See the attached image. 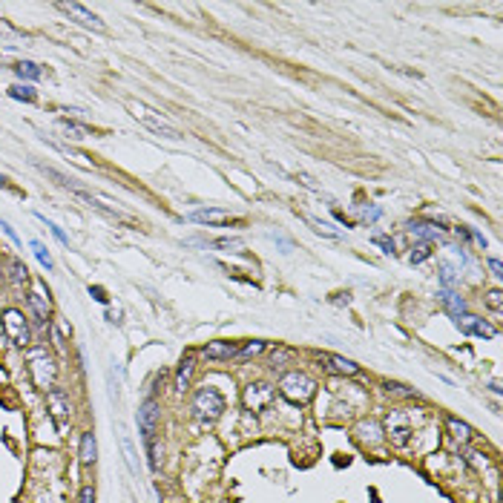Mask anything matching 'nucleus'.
Listing matches in <instances>:
<instances>
[{
    "mask_svg": "<svg viewBox=\"0 0 503 503\" xmlns=\"http://www.w3.org/2000/svg\"><path fill=\"white\" fill-rule=\"evenodd\" d=\"M27 368H29V377L35 382V389L38 391H52L55 389V382H58V359L46 351L43 345L38 348H29L27 354Z\"/></svg>",
    "mask_w": 503,
    "mask_h": 503,
    "instance_id": "obj_1",
    "label": "nucleus"
},
{
    "mask_svg": "<svg viewBox=\"0 0 503 503\" xmlns=\"http://www.w3.org/2000/svg\"><path fill=\"white\" fill-rule=\"evenodd\" d=\"M317 380L310 377L308 371H299V368H294V371H285L282 377H279V386H276V391L287 400V403H294V405H305V403H310L317 397Z\"/></svg>",
    "mask_w": 503,
    "mask_h": 503,
    "instance_id": "obj_2",
    "label": "nucleus"
},
{
    "mask_svg": "<svg viewBox=\"0 0 503 503\" xmlns=\"http://www.w3.org/2000/svg\"><path fill=\"white\" fill-rule=\"evenodd\" d=\"M127 110H130V115L135 118V121H138L141 127H147L150 133H156V135H161V138H170V141H181V138H184L181 130L173 127L158 110H153V107H147V104H141V101H130Z\"/></svg>",
    "mask_w": 503,
    "mask_h": 503,
    "instance_id": "obj_3",
    "label": "nucleus"
},
{
    "mask_svg": "<svg viewBox=\"0 0 503 503\" xmlns=\"http://www.w3.org/2000/svg\"><path fill=\"white\" fill-rule=\"evenodd\" d=\"M0 331L15 348H29L32 345V322L20 308H6L0 314Z\"/></svg>",
    "mask_w": 503,
    "mask_h": 503,
    "instance_id": "obj_4",
    "label": "nucleus"
},
{
    "mask_svg": "<svg viewBox=\"0 0 503 503\" xmlns=\"http://www.w3.org/2000/svg\"><path fill=\"white\" fill-rule=\"evenodd\" d=\"M227 409V403L222 397L219 389H213V386H204L193 394V405H190V412H193V417H199L202 423H213V420H219Z\"/></svg>",
    "mask_w": 503,
    "mask_h": 503,
    "instance_id": "obj_5",
    "label": "nucleus"
},
{
    "mask_svg": "<svg viewBox=\"0 0 503 503\" xmlns=\"http://www.w3.org/2000/svg\"><path fill=\"white\" fill-rule=\"evenodd\" d=\"M414 414L405 412V409H391L386 414V437L394 443V446H405L414 435Z\"/></svg>",
    "mask_w": 503,
    "mask_h": 503,
    "instance_id": "obj_6",
    "label": "nucleus"
},
{
    "mask_svg": "<svg viewBox=\"0 0 503 503\" xmlns=\"http://www.w3.org/2000/svg\"><path fill=\"white\" fill-rule=\"evenodd\" d=\"M135 423H138V435L144 443H150L158 437V423H161V403L156 397H147L141 405H138V414H135Z\"/></svg>",
    "mask_w": 503,
    "mask_h": 503,
    "instance_id": "obj_7",
    "label": "nucleus"
},
{
    "mask_svg": "<svg viewBox=\"0 0 503 503\" xmlns=\"http://www.w3.org/2000/svg\"><path fill=\"white\" fill-rule=\"evenodd\" d=\"M27 308L32 314V322H38V325H50L52 322V299H50V291L43 287V282H32L29 285Z\"/></svg>",
    "mask_w": 503,
    "mask_h": 503,
    "instance_id": "obj_8",
    "label": "nucleus"
},
{
    "mask_svg": "<svg viewBox=\"0 0 503 503\" xmlns=\"http://www.w3.org/2000/svg\"><path fill=\"white\" fill-rule=\"evenodd\" d=\"M273 400H276V386H271L265 380L248 382V389L242 391V403L248 412H265Z\"/></svg>",
    "mask_w": 503,
    "mask_h": 503,
    "instance_id": "obj_9",
    "label": "nucleus"
},
{
    "mask_svg": "<svg viewBox=\"0 0 503 503\" xmlns=\"http://www.w3.org/2000/svg\"><path fill=\"white\" fill-rule=\"evenodd\" d=\"M46 409H50V417L55 420L58 431H66L69 420H72V400L63 389H52V391H46Z\"/></svg>",
    "mask_w": 503,
    "mask_h": 503,
    "instance_id": "obj_10",
    "label": "nucleus"
},
{
    "mask_svg": "<svg viewBox=\"0 0 503 503\" xmlns=\"http://www.w3.org/2000/svg\"><path fill=\"white\" fill-rule=\"evenodd\" d=\"M187 222H196V225H207V227H222V225H236L239 219L233 213L222 210V207H199L193 213L184 216Z\"/></svg>",
    "mask_w": 503,
    "mask_h": 503,
    "instance_id": "obj_11",
    "label": "nucleus"
},
{
    "mask_svg": "<svg viewBox=\"0 0 503 503\" xmlns=\"http://www.w3.org/2000/svg\"><path fill=\"white\" fill-rule=\"evenodd\" d=\"M458 328L466 333V337H477V340H495L497 337V325H492L483 317H474V314H466L463 320H458Z\"/></svg>",
    "mask_w": 503,
    "mask_h": 503,
    "instance_id": "obj_12",
    "label": "nucleus"
},
{
    "mask_svg": "<svg viewBox=\"0 0 503 503\" xmlns=\"http://www.w3.org/2000/svg\"><path fill=\"white\" fill-rule=\"evenodd\" d=\"M58 9H61L63 15H69L75 23H81V27L95 29V32H104V20L95 15V12H89L87 6H81V3H58Z\"/></svg>",
    "mask_w": 503,
    "mask_h": 503,
    "instance_id": "obj_13",
    "label": "nucleus"
},
{
    "mask_svg": "<svg viewBox=\"0 0 503 503\" xmlns=\"http://www.w3.org/2000/svg\"><path fill=\"white\" fill-rule=\"evenodd\" d=\"M405 230H409V233L417 239V242H423V245L443 242V227L431 225V222H426V219H409V222H405Z\"/></svg>",
    "mask_w": 503,
    "mask_h": 503,
    "instance_id": "obj_14",
    "label": "nucleus"
},
{
    "mask_svg": "<svg viewBox=\"0 0 503 503\" xmlns=\"http://www.w3.org/2000/svg\"><path fill=\"white\" fill-rule=\"evenodd\" d=\"M437 296H440L443 310H446V314H449L454 322L463 320V317L469 314V302H466V296H460L458 291H443V287H440V294H437Z\"/></svg>",
    "mask_w": 503,
    "mask_h": 503,
    "instance_id": "obj_15",
    "label": "nucleus"
},
{
    "mask_svg": "<svg viewBox=\"0 0 503 503\" xmlns=\"http://www.w3.org/2000/svg\"><path fill=\"white\" fill-rule=\"evenodd\" d=\"M239 351L236 343H227V340H216V343H207L202 348V356L204 359H213V363H227V359H233Z\"/></svg>",
    "mask_w": 503,
    "mask_h": 503,
    "instance_id": "obj_16",
    "label": "nucleus"
},
{
    "mask_svg": "<svg viewBox=\"0 0 503 503\" xmlns=\"http://www.w3.org/2000/svg\"><path fill=\"white\" fill-rule=\"evenodd\" d=\"M320 359L325 363V368L333 371V374H343V377H356L359 374V366L354 363V359H345L340 354H320Z\"/></svg>",
    "mask_w": 503,
    "mask_h": 503,
    "instance_id": "obj_17",
    "label": "nucleus"
},
{
    "mask_svg": "<svg viewBox=\"0 0 503 503\" xmlns=\"http://www.w3.org/2000/svg\"><path fill=\"white\" fill-rule=\"evenodd\" d=\"M78 463H81L84 469H89V466L98 463V440H95L92 431H84V435H81V443H78Z\"/></svg>",
    "mask_w": 503,
    "mask_h": 503,
    "instance_id": "obj_18",
    "label": "nucleus"
},
{
    "mask_svg": "<svg viewBox=\"0 0 503 503\" xmlns=\"http://www.w3.org/2000/svg\"><path fill=\"white\" fill-rule=\"evenodd\" d=\"M193 371H196V356H193V354H184V356H181V363H179V371H176V382H173L176 394H184V391L190 389Z\"/></svg>",
    "mask_w": 503,
    "mask_h": 503,
    "instance_id": "obj_19",
    "label": "nucleus"
},
{
    "mask_svg": "<svg viewBox=\"0 0 503 503\" xmlns=\"http://www.w3.org/2000/svg\"><path fill=\"white\" fill-rule=\"evenodd\" d=\"M356 437H359V443H363V446L374 449V446L382 443V428H380V423H374V420H363V423L356 426Z\"/></svg>",
    "mask_w": 503,
    "mask_h": 503,
    "instance_id": "obj_20",
    "label": "nucleus"
},
{
    "mask_svg": "<svg viewBox=\"0 0 503 503\" xmlns=\"http://www.w3.org/2000/svg\"><path fill=\"white\" fill-rule=\"evenodd\" d=\"M446 428H449V435L454 437V443H460V446H466V443L474 440V428H472L469 423L458 420V417H446Z\"/></svg>",
    "mask_w": 503,
    "mask_h": 503,
    "instance_id": "obj_21",
    "label": "nucleus"
},
{
    "mask_svg": "<svg viewBox=\"0 0 503 503\" xmlns=\"http://www.w3.org/2000/svg\"><path fill=\"white\" fill-rule=\"evenodd\" d=\"M12 69H15V75H17L20 84H35V81H40V75H43V69H40L35 61H17Z\"/></svg>",
    "mask_w": 503,
    "mask_h": 503,
    "instance_id": "obj_22",
    "label": "nucleus"
},
{
    "mask_svg": "<svg viewBox=\"0 0 503 503\" xmlns=\"http://www.w3.org/2000/svg\"><path fill=\"white\" fill-rule=\"evenodd\" d=\"M9 282H12L15 291H23V287L29 285V268L23 265L20 259H12V262H9Z\"/></svg>",
    "mask_w": 503,
    "mask_h": 503,
    "instance_id": "obj_23",
    "label": "nucleus"
},
{
    "mask_svg": "<svg viewBox=\"0 0 503 503\" xmlns=\"http://www.w3.org/2000/svg\"><path fill=\"white\" fill-rule=\"evenodd\" d=\"M29 250L35 253V259L40 262V268H43L46 273H52V271H55V259H52L50 248H46L43 242H38V239H29Z\"/></svg>",
    "mask_w": 503,
    "mask_h": 503,
    "instance_id": "obj_24",
    "label": "nucleus"
},
{
    "mask_svg": "<svg viewBox=\"0 0 503 503\" xmlns=\"http://www.w3.org/2000/svg\"><path fill=\"white\" fill-rule=\"evenodd\" d=\"M61 130H63V135L72 138V141H84V138L92 135V130H89L87 124H78V121H72V118H61Z\"/></svg>",
    "mask_w": 503,
    "mask_h": 503,
    "instance_id": "obj_25",
    "label": "nucleus"
},
{
    "mask_svg": "<svg viewBox=\"0 0 503 503\" xmlns=\"http://www.w3.org/2000/svg\"><path fill=\"white\" fill-rule=\"evenodd\" d=\"M437 271H440V287H443V291H454V285L460 282L458 268H454L451 262H446V259H443L440 265H437Z\"/></svg>",
    "mask_w": 503,
    "mask_h": 503,
    "instance_id": "obj_26",
    "label": "nucleus"
},
{
    "mask_svg": "<svg viewBox=\"0 0 503 503\" xmlns=\"http://www.w3.org/2000/svg\"><path fill=\"white\" fill-rule=\"evenodd\" d=\"M6 92H9L12 101H23V104H35L38 101V92L32 89V84H12Z\"/></svg>",
    "mask_w": 503,
    "mask_h": 503,
    "instance_id": "obj_27",
    "label": "nucleus"
},
{
    "mask_svg": "<svg viewBox=\"0 0 503 503\" xmlns=\"http://www.w3.org/2000/svg\"><path fill=\"white\" fill-rule=\"evenodd\" d=\"M483 305L492 310L495 317H500V314H503V291H500V287H492V291H486V294H483Z\"/></svg>",
    "mask_w": 503,
    "mask_h": 503,
    "instance_id": "obj_28",
    "label": "nucleus"
},
{
    "mask_svg": "<svg viewBox=\"0 0 503 503\" xmlns=\"http://www.w3.org/2000/svg\"><path fill=\"white\" fill-rule=\"evenodd\" d=\"M210 245H213V248H219V250H227V253H239V250L245 248V242H242L239 236H222V239H213Z\"/></svg>",
    "mask_w": 503,
    "mask_h": 503,
    "instance_id": "obj_29",
    "label": "nucleus"
},
{
    "mask_svg": "<svg viewBox=\"0 0 503 503\" xmlns=\"http://www.w3.org/2000/svg\"><path fill=\"white\" fill-rule=\"evenodd\" d=\"M268 351V343L265 340H253V343H248V345H242L236 351V356L239 359H253V356H259V354H265Z\"/></svg>",
    "mask_w": 503,
    "mask_h": 503,
    "instance_id": "obj_30",
    "label": "nucleus"
},
{
    "mask_svg": "<svg viewBox=\"0 0 503 503\" xmlns=\"http://www.w3.org/2000/svg\"><path fill=\"white\" fill-rule=\"evenodd\" d=\"M431 256V245H423V242H417V245H412V253H409V262L412 265H423V262Z\"/></svg>",
    "mask_w": 503,
    "mask_h": 503,
    "instance_id": "obj_31",
    "label": "nucleus"
},
{
    "mask_svg": "<svg viewBox=\"0 0 503 503\" xmlns=\"http://www.w3.org/2000/svg\"><path fill=\"white\" fill-rule=\"evenodd\" d=\"M305 219H308V225H314L317 233H322V236H328V239H340V233H337V230H331V225L322 222V219H317V216H305Z\"/></svg>",
    "mask_w": 503,
    "mask_h": 503,
    "instance_id": "obj_32",
    "label": "nucleus"
},
{
    "mask_svg": "<svg viewBox=\"0 0 503 503\" xmlns=\"http://www.w3.org/2000/svg\"><path fill=\"white\" fill-rule=\"evenodd\" d=\"M291 356H294V351H291V348H282V345H276V348L271 351V363H273V368H282V366H285Z\"/></svg>",
    "mask_w": 503,
    "mask_h": 503,
    "instance_id": "obj_33",
    "label": "nucleus"
},
{
    "mask_svg": "<svg viewBox=\"0 0 503 503\" xmlns=\"http://www.w3.org/2000/svg\"><path fill=\"white\" fill-rule=\"evenodd\" d=\"M371 242H374L382 253H389V256L397 253V245H394V239H391V236H371Z\"/></svg>",
    "mask_w": 503,
    "mask_h": 503,
    "instance_id": "obj_34",
    "label": "nucleus"
},
{
    "mask_svg": "<svg viewBox=\"0 0 503 503\" xmlns=\"http://www.w3.org/2000/svg\"><path fill=\"white\" fill-rule=\"evenodd\" d=\"M35 216H38V219H40V222H43L46 227H50V233H52V236L58 239V242H61V245H69V236H66V233H63V230H61V227H58L55 222H50V219H46V216H43V213H35Z\"/></svg>",
    "mask_w": 503,
    "mask_h": 503,
    "instance_id": "obj_35",
    "label": "nucleus"
},
{
    "mask_svg": "<svg viewBox=\"0 0 503 503\" xmlns=\"http://www.w3.org/2000/svg\"><path fill=\"white\" fill-rule=\"evenodd\" d=\"M380 216H382V210H380V207H374V204H368V207L363 204V207H359V219H363V222H368V225L380 222Z\"/></svg>",
    "mask_w": 503,
    "mask_h": 503,
    "instance_id": "obj_36",
    "label": "nucleus"
},
{
    "mask_svg": "<svg viewBox=\"0 0 503 503\" xmlns=\"http://www.w3.org/2000/svg\"><path fill=\"white\" fill-rule=\"evenodd\" d=\"M98 492H95V483H84L81 492H78V503H95Z\"/></svg>",
    "mask_w": 503,
    "mask_h": 503,
    "instance_id": "obj_37",
    "label": "nucleus"
},
{
    "mask_svg": "<svg viewBox=\"0 0 503 503\" xmlns=\"http://www.w3.org/2000/svg\"><path fill=\"white\" fill-rule=\"evenodd\" d=\"M121 443H124V451H127V463H130V469L135 472V451H133V443H130V435L121 428Z\"/></svg>",
    "mask_w": 503,
    "mask_h": 503,
    "instance_id": "obj_38",
    "label": "nucleus"
},
{
    "mask_svg": "<svg viewBox=\"0 0 503 503\" xmlns=\"http://www.w3.org/2000/svg\"><path fill=\"white\" fill-rule=\"evenodd\" d=\"M0 230H3V236L9 239V242H12V245H17V248L23 245V242H20V236L15 233V227H12V225H9L6 219H0Z\"/></svg>",
    "mask_w": 503,
    "mask_h": 503,
    "instance_id": "obj_39",
    "label": "nucleus"
},
{
    "mask_svg": "<svg viewBox=\"0 0 503 503\" xmlns=\"http://www.w3.org/2000/svg\"><path fill=\"white\" fill-rule=\"evenodd\" d=\"M386 389H389V394L394 391V394H400V397H417V391H412L409 386H400V382H386Z\"/></svg>",
    "mask_w": 503,
    "mask_h": 503,
    "instance_id": "obj_40",
    "label": "nucleus"
},
{
    "mask_svg": "<svg viewBox=\"0 0 503 503\" xmlns=\"http://www.w3.org/2000/svg\"><path fill=\"white\" fill-rule=\"evenodd\" d=\"M89 296L95 299V302H101V305H107L110 302V296H107V291L101 285H89Z\"/></svg>",
    "mask_w": 503,
    "mask_h": 503,
    "instance_id": "obj_41",
    "label": "nucleus"
},
{
    "mask_svg": "<svg viewBox=\"0 0 503 503\" xmlns=\"http://www.w3.org/2000/svg\"><path fill=\"white\" fill-rule=\"evenodd\" d=\"M486 265H489V271H492V276H503V265H500V259H495V256H489L486 259Z\"/></svg>",
    "mask_w": 503,
    "mask_h": 503,
    "instance_id": "obj_42",
    "label": "nucleus"
},
{
    "mask_svg": "<svg viewBox=\"0 0 503 503\" xmlns=\"http://www.w3.org/2000/svg\"><path fill=\"white\" fill-rule=\"evenodd\" d=\"M472 239H474V242H477V245H481V248H486V239H483V233H477V230H472Z\"/></svg>",
    "mask_w": 503,
    "mask_h": 503,
    "instance_id": "obj_43",
    "label": "nucleus"
},
{
    "mask_svg": "<svg viewBox=\"0 0 503 503\" xmlns=\"http://www.w3.org/2000/svg\"><path fill=\"white\" fill-rule=\"evenodd\" d=\"M489 391H492V394H500V391H503V389H500V382H497V380H492V382H489Z\"/></svg>",
    "mask_w": 503,
    "mask_h": 503,
    "instance_id": "obj_44",
    "label": "nucleus"
},
{
    "mask_svg": "<svg viewBox=\"0 0 503 503\" xmlns=\"http://www.w3.org/2000/svg\"><path fill=\"white\" fill-rule=\"evenodd\" d=\"M0 187H6V176L3 173H0Z\"/></svg>",
    "mask_w": 503,
    "mask_h": 503,
    "instance_id": "obj_45",
    "label": "nucleus"
}]
</instances>
